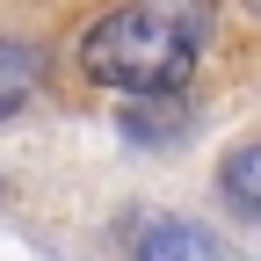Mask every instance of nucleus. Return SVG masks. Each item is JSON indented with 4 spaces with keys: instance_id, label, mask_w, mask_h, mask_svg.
<instances>
[{
    "instance_id": "f257e3e1",
    "label": "nucleus",
    "mask_w": 261,
    "mask_h": 261,
    "mask_svg": "<svg viewBox=\"0 0 261 261\" xmlns=\"http://www.w3.org/2000/svg\"><path fill=\"white\" fill-rule=\"evenodd\" d=\"M211 44V0H123L80 37V73L116 94H174Z\"/></svg>"
},
{
    "instance_id": "f03ea898",
    "label": "nucleus",
    "mask_w": 261,
    "mask_h": 261,
    "mask_svg": "<svg viewBox=\"0 0 261 261\" xmlns=\"http://www.w3.org/2000/svg\"><path fill=\"white\" fill-rule=\"evenodd\" d=\"M138 261H232V254L189 218H145L138 225Z\"/></svg>"
},
{
    "instance_id": "7ed1b4c3",
    "label": "nucleus",
    "mask_w": 261,
    "mask_h": 261,
    "mask_svg": "<svg viewBox=\"0 0 261 261\" xmlns=\"http://www.w3.org/2000/svg\"><path fill=\"white\" fill-rule=\"evenodd\" d=\"M37 80H44V58H37V44L0 37V116H15L29 94H37Z\"/></svg>"
},
{
    "instance_id": "20e7f679",
    "label": "nucleus",
    "mask_w": 261,
    "mask_h": 261,
    "mask_svg": "<svg viewBox=\"0 0 261 261\" xmlns=\"http://www.w3.org/2000/svg\"><path fill=\"white\" fill-rule=\"evenodd\" d=\"M218 189H225V203H232V211L261 218V138H247V145H232V152H225Z\"/></svg>"
}]
</instances>
